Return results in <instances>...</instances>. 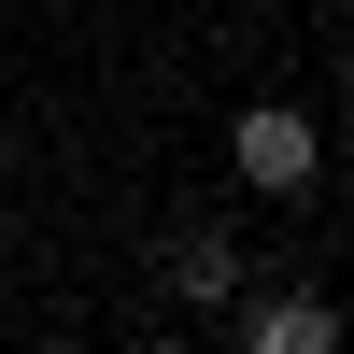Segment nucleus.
<instances>
[{"mask_svg": "<svg viewBox=\"0 0 354 354\" xmlns=\"http://www.w3.org/2000/svg\"><path fill=\"white\" fill-rule=\"evenodd\" d=\"M227 170H241L255 198H312L326 185V128H312L298 100H255L241 128H227Z\"/></svg>", "mask_w": 354, "mask_h": 354, "instance_id": "f257e3e1", "label": "nucleus"}, {"mask_svg": "<svg viewBox=\"0 0 354 354\" xmlns=\"http://www.w3.org/2000/svg\"><path fill=\"white\" fill-rule=\"evenodd\" d=\"M241 270H255V255L227 241V227H185V241H170V298H185V312H241Z\"/></svg>", "mask_w": 354, "mask_h": 354, "instance_id": "f03ea898", "label": "nucleus"}, {"mask_svg": "<svg viewBox=\"0 0 354 354\" xmlns=\"http://www.w3.org/2000/svg\"><path fill=\"white\" fill-rule=\"evenodd\" d=\"M241 340H255V354H326L340 312L312 298V283H270V298H241Z\"/></svg>", "mask_w": 354, "mask_h": 354, "instance_id": "7ed1b4c3", "label": "nucleus"}]
</instances>
